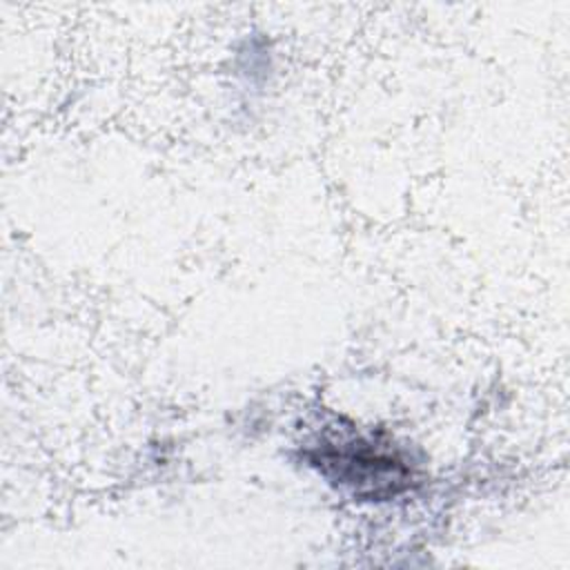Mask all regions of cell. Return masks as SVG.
<instances>
[{
    "label": "cell",
    "instance_id": "1",
    "mask_svg": "<svg viewBox=\"0 0 570 570\" xmlns=\"http://www.w3.org/2000/svg\"><path fill=\"white\" fill-rule=\"evenodd\" d=\"M312 463L332 481L367 499L394 497L412 481V470L405 461L363 439L338 445L325 443L312 454Z\"/></svg>",
    "mask_w": 570,
    "mask_h": 570
}]
</instances>
